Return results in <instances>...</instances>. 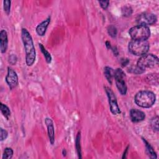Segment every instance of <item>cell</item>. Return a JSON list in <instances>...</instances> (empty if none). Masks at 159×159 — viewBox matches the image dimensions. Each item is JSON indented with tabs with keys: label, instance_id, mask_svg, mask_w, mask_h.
I'll return each instance as SVG.
<instances>
[{
	"label": "cell",
	"instance_id": "1",
	"mask_svg": "<svg viewBox=\"0 0 159 159\" xmlns=\"http://www.w3.org/2000/svg\"><path fill=\"white\" fill-rule=\"evenodd\" d=\"M21 38L26 52V63L28 66H32L35 62L36 52L34 45V42L29 32L25 28L21 31Z\"/></svg>",
	"mask_w": 159,
	"mask_h": 159
},
{
	"label": "cell",
	"instance_id": "2",
	"mask_svg": "<svg viewBox=\"0 0 159 159\" xmlns=\"http://www.w3.org/2000/svg\"><path fill=\"white\" fill-rule=\"evenodd\" d=\"M134 101L135 104L139 107L149 108L155 104L156 96L150 91H141L135 95Z\"/></svg>",
	"mask_w": 159,
	"mask_h": 159
},
{
	"label": "cell",
	"instance_id": "3",
	"mask_svg": "<svg viewBox=\"0 0 159 159\" xmlns=\"http://www.w3.org/2000/svg\"><path fill=\"white\" fill-rule=\"evenodd\" d=\"M149 49L150 44L147 40H132L128 45L129 51L136 56H142L147 54Z\"/></svg>",
	"mask_w": 159,
	"mask_h": 159
},
{
	"label": "cell",
	"instance_id": "4",
	"mask_svg": "<svg viewBox=\"0 0 159 159\" xmlns=\"http://www.w3.org/2000/svg\"><path fill=\"white\" fill-rule=\"evenodd\" d=\"M129 34L132 40H147L150 36V30L147 26L138 25L131 28Z\"/></svg>",
	"mask_w": 159,
	"mask_h": 159
},
{
	"label": "cell",
	"instance_id": "5",
	"mask_svg": "<svg viewBox=\"0 0 159 159\" xmlns=\"http://www.w3.org/2000/svg\"><path fill=\"white\" fill-rule=\"evenodd\" d=\"M158 65V58L152 54H146L142 55L138 61L137 65L145 70L146 69L155 68Z\"/></svg>",
	"mask_w": 159,
	"mask_h": 159
},
{
	"label": "cell",
	"instance_id": "6",
	"mask_svg": "<svg viewBox=\"0 0 159 159\" xmlns=\"http://www.w3.org/2000/svg\"><path fill=\"white\" fill-rule=\"evenodd\" d=\"M114 78L118 89L122 95H125L127 93V85L124 78H126V74L121 69H117L115 70Z\"/></svg>",
	"mask_w": 159,
	"mask_h": 159
},
{
	"label": "cell",
	"instance_id": "7",
	"mask_svg": "<svg viewBox=\"0 0 159 159\" xmlns=\"http://www.w3.org/2000/svg\"><path fill=\"white\" fill-rule=\"evenodd\" d=\"M104 89L108 98L109 104L110 106V111L111 113L114 115H119L121 113V110L118 106L117 99L114 92H112V90L111 88L107 86L104 87Z\"/></svg>",
	"mask_w": 159,
	"mask_h": 159
},
{
	"label": "cell",
	"instance_id": "8",
	"mask_svg": "<svg viewBox=\"0 0 159 159\" xmlns=\"http://www.w3.org/2000/svg\"><path fill=\"white\" fill-rule=\"evenodd\" d=\"M157 21L156 15L150 13H144L138 16L137 17V22L139 25H153Z\"/></svg>",
	"mask_w": 159,
	"mask_h": 159
},
{
	"label": "cell",
	"instance_id": "9",
	"mask_svg": "<svg viewBox=\"0 0 159 159\" xmlns=\"http://www.w3.org/2000/svg\"><path fill=\"white\" fill-rule=\"evenodd\" d=\"M6 81L10 89H13L18 85V76L16 72L10 67L8 68V74L6 77Z\"/></svg>",
	"mask_w": 159,
	"mask_h": 159
},
{
	"label": "cell",
	"instance_id": "10",
	"mask_svg": "<svg viewBox=\"0 0 159 159\" xmlns=\"http://www.w3.org/2000/svg\"><path fill=\"white\" fill-rule=\"evenodd\" d=\"M130 118L132 122L139 123L145 119L146 114L141 110L137 109H132L130 111Z\"/></svg>",
	"mask_w": 159,
	"mask_h": 159
},
{
	"label": "cell",
	"instance_id": "11",
	"mask_svg": "<svg viewBox=\"0 0 159 159\" xmlns=\"http://www.w3.org/2000/svg\"><path fill=\"white\" fill-rule=\"evenodd\" d=\"M45 123L47 127V132L50 142L52 145H54L55 142V129L54 123L51 119L46 118L45 119Z\"/></svg>",
	"mask_w": 159,
	"mask_h": 159
},
{
	"label": "cell",
	"instance_id": "12",
	"mask_svg": "<svg viewBox=\"0 0 159 159\" xmlns=\"http://www.w3.org/2000/svg\"><path fill=\"white\" fill-rule=\"evenodd\" d=\"M51 23V17H48L46 19L43 21L42 22L37 26L36 28V32L37 34L40 36H44L46 32L47 29L49 26V25Z\"/></svg>",
	"mask_w": 159,
	"mask_h": 159
},
{
	"label": "cell",
	"instance_id": "13",
	"mask_svg": "<svg viewBox=\"0 0 159 159\" xmlns=\"http://www.w3.org/2000/svg\"><path fill=\"white\" fill-rule=\"evenodd\" d=\"M8 45V34L5 30H2L0 32V49L2 53L4 54L6 52Z\"/></svg>",
	"mask_w": 159,
	"mask_h": 159
},
{
	"label": "cell",
	"instance_id": "14",
	"mask_svg": "<svg viewBox=\"0 0 159 159\" xmlns=\"http://www.w3.org/2000/svg\"><path fill=\"white\" fill-rule=\"evenodd\" d=\"M114 73L115 70H113L112 68L109 66H106L104 69V74L107 79L108 81L110 83L112 84V79L114 78Z\"/></svg>",
	"mask_w": 159,
	"mask_h": 159
},
{
	"label": "cell",
	"instance_id": "15",
	"mask_svg": "<svg viewBox=\"0 0 159 159\" xmlns=\"http://www.w3.org/2000/svg\"><path fill=\"white\" fill-rule=\"evenodd\" d=\"M142 141H144V142L145 144L146 148V151H147V153L148 155L151 158H157V155L156 152H155L153 148L151 146V145L144 138H142Z\"/></svg>",
	"mask_w": 159,
	"mask_h": 159
},
{
	"label": "cell",
	"instance_id": "16",
	"mask_svg": "<svg viewBox=\"0 0 159 159\" xmlns=\"http://www.w3.org/2000/svg\"><path fill=\"white\" fill-rule=\"evenodd\" d=\"M39 47L42 53L43 54L47 63H51L52 62V56H51V54L46 49H45V48L44 47V45L42 44H40V43L39 44Z\"/></svg>",
	"mask_w": 159,
	"mask_h": 159
},
{
	"label": "cell",
	"instance_id": "17",
	"mask_svg": "<svg viewBox=\"0 0 159 159\" xmlns=\"http://www.w3.org/2000/svg\"><path fill=\"white\" fill-rule=\"evenodd\" d=\"M80 139H81V133L80 132H78L75 140V147L79 158H81V148L80 144Z\"/></svg>",
	"mask_w": 159,
	"mask_h": 159
},
{
	"label": "cell",
	"instance_id": "18",
	"mask_svg": "<svg viewBox=\"0 0 159 159\" xmlns=\"http://www.w3.org/2000/svg\"><path fill=\"white\" fill-rule=\"evenodd\" d=\"M0 109H1V111L2 112V114L3 115V116L7 119H9V117L11 116V111H10L9 108L6 104L2 103L1 105H0Z\"/></svg>",
	"mask_w": 159,
	"mask_h": 159
},
{
	"label": "cell",
	"instance_id": "19",
	"mask_svg": "<svg viewBox=\"0 0 159 159\" xmlns=\"http://www.w3.org/2000/svg\"><path fill=\"white\" fill-rule=\"evenodd\" d=\"M127 71L130 73L134 74H143L145 70L141 69V68L138 65H132L129 68Z\"/></svg>",
	"mask_w": 159,
	"mask_h": 159
},
{
	"label": "cell",
	"instance_id": "20",
	"mask_svg": "<svg viewBox=\"0 0 159 159\" xmlns=\"http://www.w3.org/2000/svg\"><path fill=\"white\" fill-rule=\"evenodd\" d=\"M147 80L149 83H151L152 85H158V75L157 74H150L147 77Z\"/></svg>",
	"mask_w": 159,
	"mask_h": 159
},
{
	"label": "cell",
	"instance_id": "21",
	"mask_svg": "<svg viewBox=\"0 0 159 159\" xmlns=\"http://www.w3.org/2000/svg\"><path fill=\"white\" fill-rule=\"evenodd\" d=\"M108 34L112 38H115L116 37L118 34L117 28L113 25H109L107 28Z\"/></svg>",
	"mask_w": 159,
	"mask_h": 159
},
{
	"label": "cell",
	"instance_id": "22",
	"mask_svg": "<svg viewBox=\"0 0 159 159\" xmlns=\"http://www.w3.org/2000/svg\"><path fill=\"white\" fill-rule=\"evenodd\" d=\"M14 154L13 150L10 148V147H6L5 149L3 155V159H11Z\"/></svg>",
	"mask_w": 159,
	"mask_h": 159
},
{
	"label": "cell",
	"instance_id": "23",
	"mask_svg": "<svg viewBox=\"0 0 159 159\" xmlns=\"http://www.w3.org/2000/svg\"><path fill=\"white\" fill-rule=\"evenodd\" d=\"M150 126L153 131H158V117L155 116L151 119Z\"/></svg>",
	"mask_w": 159,
	"mask_h": 159
},
{
	"label": "cell",
	"instance_id": "24",
	"mask_svg": "<svg viewBox=\"0 0 159 159\" xmlns=\"http://www.w3.org/2000/svg\"><path fill=\"white\" fill-rule=\"evenodd\" d=\"M11 2L9 0H5L3 2V8L5 12L8 15L11 11Z\"/></svg>",
	"mask_w": 159,
	"mask_h": 159
},
{
	"label": "cell",
	"instance_id": "25",
	"mask_svg": "<svg viewBox=\"0 0 159 159\" xmlns=\"http://www.w3.org/2000/svg\"><path fill=\"white\" fill-rule=\"evenodd\" d=\"M122 13L124 16H129L132 13V9L130 6H124L122 9Z\"/></svg>",
	"mask_w": 159,
	"mask_h": 159
},
{
	"label": "cell",
	"instance_id": "26",
	"mask_svg": "<svg viewBox=\"0 0 159 159\" xmlns=\"http://www.w3.org/2000/svg\"><path fill=\"white\" fill-rule=\"evenodd\" d=\"M8 132L5 129L1 128V129H0V140H1V141L5 140L8 138Z\"/></svg>",
	"mask_w": 159,
	"mask_h": 159
},
{
	"label": "cell",
	"instance_id": "27",
	"mask_svg": "<svg viewBox=\"0 0 159 159\" xmlns=\"http://www.w3.org/2000/svg\"><path fill=\"white\" fill-rule=\"evenodd\" d=\"M9 63L13 65H15L17 61V58L16 57V55L14 54H12L9 57V59H8Z\"/></svg>",
	"mask_w": 159,
	"mask_h": 159
},
{
	"label": "cell",
	"instance_id": "28",
	"mask_svg": "<svg viewBox=\"0 0 159 159\" xmlns=\"http://www.w3.org/2000/svg\"><path fill=\"white\" fill-rule=\"evenodd\" d=\"M99 3H100L101 7L103 9H106L108 8V7L109 6V1H99Z\"/></svg>",
	"mask_w": 159,
	"mask_h": 159
},
{
	"label": "cell",
	"instance_id": "29",
	"mask_svg": "<svg viewBox=\"0 0 159 159\" xmlns=\"http://www.w3.org/2000/svg\"><path fill=\"white\" fill-rule=\"evenodd\" d=\"M129 63V60L127 59H124L121 60V65L123 67L126 66L127 65H128Z\"/></svg>",
	"mask_w": 159,
	"mask_h": 159
},
{
	"label": "cell",
	"instance_id": "30",
	"mask_svg": "<svg viewBox=\"0 0 159 159\" xmlns=\"http://www.w3.org/2000/svg\"><path fill=\"white\" fill-rule=\"evenodd\" d=\"M111 50H112V52L114 53V54H115L116 56H118V54H119V53H118V50H117V49H116V47H112Z\"/></svg>",
	"mask_w": 159,
	"mask_h": 159
},
{
	"label": "cell",
	"instance_id": "31",
	"mask_svg": "<svg viewBox=\"0 0 159 159\" xmlns=\"http://www.w3.org/2000/svg\"><path fill=\"white\" fill-rule=\"evenodd\" d=\"M106 46L107 49H111L112 46H111V43H110L109 41H106Z\"/></svg>",
	"mask_w": 159,
	"mask_h": 159
},
{
	"label": "cell",
	"instance_id": "32",
	"mask_svg": "<svg viewBox=\"0 0 159 159\" xmlns=\"http://www.w3.org/2000/svg\"><path fill=\"white\" fill-rule=\"evenodd\" d=\"M128 148H129V146H127V147L126 149V150H125V152H124V154H123V158H125L126 157V155H127V151H128Z\"/></svg>",
	"mask_w": 159,
	"mask_h": 159
},
{
	"label": "cell",
	"instance_id": "33",
	"mask_svg": "<svg viewBox=\"0 0 159 159\" xmlns=\"http://www.w3.org/2000/svg\"><path fill=\"white\" fill-rule=\"evenodd\" d=\"M62 153H63V155L64 157H65L66 155V151L65 149H63V151H62Z\"/></svg>",
	"mask_w": 159,
	"mask_h": 159
}]
</instances>
